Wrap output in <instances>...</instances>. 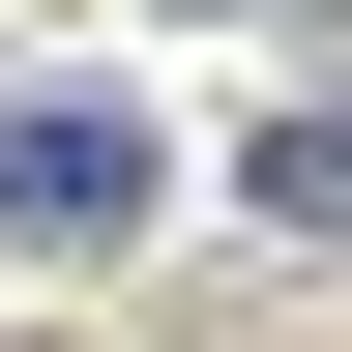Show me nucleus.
Listing matches in <instances>:
<instances>
[{"label": "nucleus", "instance_id": "nucleus-1", "mask_svg": "<svg viewBox=\"0 0 352 352\" xmlns=\"http://www.w3.org/2000/svg\"><path fill=\"white\" fill-rule=\"evenodd\" d=\"M147 118H118V88H0V235H59V264H118V235H147Z\"/></svg>", "mask_w": 352, "mask_h": 352}]
</instances>
